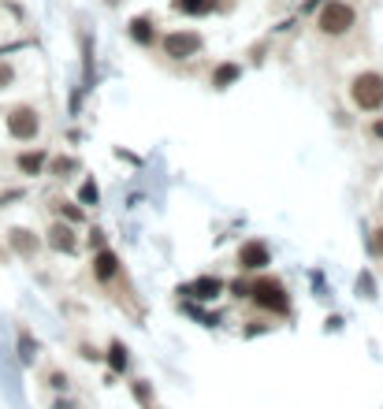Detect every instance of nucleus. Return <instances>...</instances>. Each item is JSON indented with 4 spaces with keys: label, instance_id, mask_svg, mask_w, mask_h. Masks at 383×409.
Masks as SVG:
<instances>
[{
    "label": "nucleus",
    "instance_id": "nucleus-1",
    "mask_svg": "<svg viewBox=\"0 0 383 409\" xmlns=\"http://www.w3.org/2000/svg\"><path fill=\"white\" fill-rule=\"evenodd\" d=\"M354 23H357V11H354V4H346V0H324L320 15H316V26H320V34H327V38L350 34Z\"/></svg>",
    "mask_w": 383,
    "mask_h": 409
},
{
    "label": "nucleus",
    "instance_id": "nucleus-2",
    "mask_svg": "<svg viewBox=\"0 0 383 409\" xmlns=\"http://www.w3.org/2000/svg\"><path fill=\"white\" fill-rule=\"evenodd\" d=\"M350 97H354V105L361 112L383 108V75L379 71H361L354 78V86H350Z\"/></svg>",
    "mask_w": 383,
    "mask_h": 409
},
{
    "label": "nucleus",
    "instance_id": "nucleus-3",
    "mask_svg": "<svg viewBox=\"0 0 383 409\" xmlns=\"http://www.w3.org/2000/svg\"><path fill=\"white\" fill-rule=\"evenodd\" d=\"M249 298H253L261 309H272V313H287V305H290L287 287L276 283V280H257L253 287H249Z\"/></svg>",
    "mask_w": 383,
    "mask_h": 409
},
{
    "label": "nucleus",
    "instance_id": "nucleus-4",
    "mask_svg": "<svg viewBox=\"0 0 383 409\" xmlns=\"http://www.w3.org/2000/svg\"><path fill=\"white\" fill-rule=\"evenodd\" d=\"M197 53H201V34H194V30H172L164 38V56L168 60H190Z\"/></svg>",
    "mask_w": 383,
    "mask_h": 409
},
{
    "label": "nucleus",
    "instance_id": "nucleus-5",
    "mask_svg": "<svg viewBox=\"0 0 383 409\" xmlns=\"http://www.w3.org/2000/svg\"><path fill=\"white\" fill-rule=\"evenodd\" d=\"M8 130H11V138H19V142H34L38 138V130H41V119H38V112L34 108H11L8 112Z\"/></svg>",
    "mask_w": 383,
    "mask_h": 409
},
{
    "label": "nucleus",
    "instance_id": "nucleus-6",
    "mask_svg": "<svg viewBox=\"0 0 383 409\" xmlns=\"http://www.w3.org/2000/svg\"><path fill=\"white\" fill-rule=\"evenodd\" d=\"M272 260V253H268V245L264 242H246L242 250H238V265H242V272H257V268H264Z\"/></svg>",
    "mask_w": 383,
    "mask_h": 409
},
{
    "label": "nucleus",
    "instance_id": "nucleus-7",
    "mask_svg": "<svg viewBox=\"0 0 383 409\" xmlns=\"http://www.w3.org/2000/svg\"><path fill=\"white\" fill-rule=\"evenodd\" d=\"M48 245L60 250V253H75L78 250V238H75V231H71L68 223H53V227H48Z\"/></svg>",
    "mask_w": 383,
    "mask_h": 409
},
{
    "label": "nucleus",
    "instance_id": "nucleus-8",
    "mask_svg": "<svg viewBox=\"0 0 383 409\" xmlns=\"http://www.w3.org/2000/svg\"><path fill=\"white\" fill-rule=\"evenodd\" d=\"M93 272H97V280H101V283L115 280V275H120V257H115L112 250H101L93 257Z\"/></svg>",
    "mask_w": 383,
    "mask_h": 409
},
{
    "label": "nucleus",
    "instance_id": "nucleus-9",
    "mask_svg": "<svg viewBox=\"0 0 383 409\" xmlns=\"http://www.w3.org/2000/svg\"><path fill=\"white\" fill-rule=\"evenodd\" d=\"M11 250L23 253V257H34L38 253V238L30 231H23V227H15V231H11Z\"/></svg>",
    "mask_w": 383,
    "mask_h": 409
},
{
    "label": "nucleus",
    "instance_id": "nucleus-10",
    "mask_svg": "<svg viewBox=\"0 0 383 409\" xmlns=\"http://www.w3.org/2000/svg\"><path fill=\"white\" fill-rule=\"evenodd\" d=\"M238 75H242V68H238V63H220V68L212 71V86H216V90H227V86H231V82H235Z\"/></svg>",
    "mask_w": 383,
    "mask_h": 409
},
{
    "label": "nucleus",
    "instance_id": "nucleus-11",
    "mask_svg": "<svg viewBox=\"0 0 383 409\" xmlns=\"http://www.w3.org/2000/svg\"><path fill=\"white\" fill-rule=\"evenodd\" d=\"M220 290H224V283H220V280H212V275H205V280H197L187 294H194V298H216Z\"/></svg>",
    "mask_w": 383,
    "mask_h": 409
},
{
    "label": "nucleus",
    "instance_id": "nucleus-12",
    "mask_svg": "<svg viewBox=\"0 0 383 409\" xmlns=\"http://www.w3.org/2000/svg\"><path fill=\"white\" fill-rule=\"evenodd\" d=\"M175 11H187V15H205L216 8V0H172Z\"/></svg>",
    "mask_w": 383,
    "mask_h": 409
},
{
    "label": "nucleus",
    "instance_id": "nucleus-13",
    "mask_svg": "<svg viewBox=\"0 0 383 409\" xmlns=\"http://www.w3.org/2000/svg\"><path fill=\"white\" fill-rule=\"evenodd\" d=\"M19 168H23L26 175H38V171L45 168V153H41V149H38V153H23V156H19Z\"/></svg>",
    "mask_w": 383,
    "mask_h": 409
},
{
    "label": "nucleus",
    "instance_id": "nucleus-14",
    "mask_svg": "<svg viewBox=\"0 0 383 409\" xmlns=\"http://www.w3.org/2000/svg\"><path fill=\"white\" fill-rule=\"evenodd\" d=\"M130 38H135L138 45H149V38H153V26H149V19H135V23H130Z\"/></svg>",
    "mask_w": 383,
    "mask_h": 409
},
{
    "label": "nucleus",
    "instance_id": "nucleus-15",
    "mask_svg": "<svg viewBox=\"0 0 383 409\" xmlns=\"http://www.w3.org/2000/svg\"><path fill=\"white\" fill-rule=\"evenodd\" d=\"M11 82H15V68L11 63H0V90H8Z\"/></svg>",
    "mask_w": 383,
    "mask_h": 409
},
{
    "label": "nucleus",
    "instance_id": "nucleus-16",
    "mask_svg": "<svg viewBox=\"0 0 383 409\" xmlns=\"http://www.w3.org/2000/svg\"><path fill=\"white\" fill-rule=\"evenodd\" d=\"M60 212H63V220H68V223H82V208H75V205H60Z\"/></svg>",
    "mask_w": 383,
    "mask_h": 409
},
{
    "label": "nucleus",
    "instance_id": "nucleus-17",
    "mask_svg": "<svg viewBox=\"0 0 383 409\" xmlns=\"http://www.w3.org/2000/svg\"><path fill=\"white\" fill-rule=\"evenodd\" d=\"M112 365H115V368H127V350L120 346V342L112 346Z\"/></svg>",
    "mask_w": 383,
    "mask_h": 409
},
{
    "label": "nucleus",
    "instance_id": "nucleus-18",
    "mask_svg": "<svg viewBox=\"0 0 383 409\" xmlns=\"http://www.w3.org/2000/svg\"><path fill=\"white\" fill-rule=\"evenodd\" d=\"M369 245H372L376 257H383V227H376V231H372V242H369Z\"/></svg>",
    "mask_w": 383,
    "mask_h": 409
},
{
    "label": "nucleus",
    "instance_id": "nucleus-19",
    "mask_svg": "<svg viewBox=\"0 0 383 409\" xmlns=\"http://www.w3.org/2000/svg\"><path fill=\"white\" fill-rule=\"evenodd\" d=\"M372 134H376V138L383 142V119H376V123H372Z\"/></svg>",
    "mask_w": 383,
    "mask_h": 409
}]
</instances>
